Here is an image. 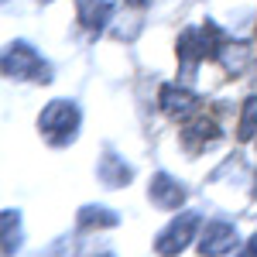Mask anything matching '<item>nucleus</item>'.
<instances>
[{
    "mask_svg": "<svg viewBox=\"0 0 257 257\" xmlns=\"http://www.w3.org/2000/svg\"><path fill=\"white\" fill-rule=\"evenodd\" d=\"M38 127L52 148H65V144L76 141V131H79V106L69 103V99H52L41 110Z\"/></svg>",
    "mask_w": 257,
    "mask_h": 257,
    "instance_id": "nucleus-1",
    "label": "nucleus"
},
{
    "mask_svg": "<svg viewBox=\"0 0 257 257\" xmlns=\"http://www.w3.org/2000/svg\"><path fill=\"white\" fill-rule=\"evenodd\" d=\"M4 72L11 79H35V82L52 79V69L41 62V55L28 41H11V48L4 52Z\"/></svg>",
    "mask_w": 257,
    "mask_h": 257,
    "instance_id": "nucleus-2",
    "label": "nucleus"
},
{
    "mask_svg": "<svg viewBox=\"0 0 257 257\" xmlns=\"http://www.w3.org/2000/svg\"><path fill=\"white\" fill-rule=\"evenodd\" d=\"M199 226H202V216H199V213H182L175 223H168V226L158 233L155 250H158L161 257H178L189 243H192V237L199 233Z\"/></svg>",
    "mask_w": 257,
    "mask_h": 257,
    "instance_id": "nucleus-3",
    "label": "nucleus"
},
{
    "mask_svg": "<svg viewBox=\"0 0 257 257\" xmlns=\"http://www.w3.org/2000/svg\"><path fill=\"white\" fill-rule=\"evenodd\" d=\"M237 226L233 223H226V219H213V223H206V230L199 233V254L202 257H226L237 250Z\"/></svg>",
    "mask_w": 257,
    "mask_h": 257,
    "instance_id": "nucleus-4",
    "label": "nucleus"
},
{
    "mask_svg": "<svg viewBox=\"0 0 257 257\" xmlns=\"http://www.w3.org/2000/svg\"><path fill=\"white\" fill-rule=\"evenodd\" d=\"M158 106L168 120H178V123H185V120H192L199 113V99L189 89L175 86V82H165L158 89Z\"/></svg>",
    "mask_w": 257,
    "mask_h": 257,
    "instance_id": "nucleus-5",
    "label": "nucleus"
},
{
    "mask_svg": "<svg viewBox=\"0 0 257 257\" xmlns=\"http://www.w3.org/2000/svg\"><path fill=\"white\" fill-rule=\"evenodd\" d=\"M223 138V131H219V123L213 117H192L185 127H182V148L189 151V155H199L202 148H209V144H216Z\"/></svg>",
    "mask_w": 257,
    "mask_h": 257,
    "instance_id": "nucleus-6",
    "label": "nucleus"
},
{
    "mask_svg": "<svg viewBox=\"0 0 257 257\" xmlns=\"http://www.w3.org/2000/svg\"><path fill=\"white\" fill-rule=\"evenodd\" d=\"M148 199H151L158 209H178V206L185 202V189H182L172 175L158 172V175L148 182Z\"/></svg>",
    "mask_w": 257,
    "mask_h": 257,
    "instance_id": "nucleus-7",
    "label": "nucleus"
},
{
    "mask_svg": "<svg viewBox=\"0 0 257 257\" xmlns=\"http://www.w3.org/2000/svg\"><path fill=\"white\" fill-rule=\"evenodd\" d=\"M76 14L89 35H99L106 28V21L113 18V4L110 0H76Z\"/></svg>",
    "mask_w": 257,
    "mask_h": 257,
    "instance_id": "nucleus-8",
    "label": "nucleus"
},
{
    "mask_svg": "<svg viewBox=\"0 0 257 257\" xmlns=\"http://www.w3.org/2000/svg\"><path fill=\"white\" fill-rule=\"evenodd\" d=\"M216 62L226 69V72H233V76H240L247 65H250V45L247 41H226L223 48H219Z\"/></svg>",
    "mask_w": 257,
    "mask_h": 257,
    "instance_id": "nucleus-9",
    "label": "nucleus"
},
{
    "mask_svg": "<svg viewBox=\"0 0 257 257\" xmlns=\"http://www.w3.org/2000/svg\"><path fill=\"white\" fill-rule=\"evenodd\" d=\"M131 165H123V158H117V155H103V161H99V182L106 185V189H120V185H127L131 182Z\"/></svg>",
    "mask_w": 257,
    "mask_h": 257,
    "instance_id": "nucleus-10",
    "label": "nucleus"
},
{
    "mask_svg": "<svg viewBox=\"0 0 257 257\" xmlns=\"http://www.w3.org/2000/svg\"><path fill=\"white\" fill-rule=\"evenodd\" d=\"M120 216L117 213H110L106 206H86L79 213V226L82 230H110V226H117Z\"/></svg>",
    "mask_w": 257,
    "mask_h": 257,
    "instance_id": "nucleus-11",
    "label": "nucleus"
},
{
    "mask_svg": "<svg viewBox=\"0 0 257 257\" xmlns=\"http://www.w3.org/2000/svg\"><path fill=\"white\" fill-rule=\"evenodd\" d=\"M237 138H240V141L257 138V96H247V99H243V106H240Z\"/></svg>",
    "mask_w": 257,
    "mask_h": 257,
    "instance_id": "nucleus-12",
    "label": "nucleus"
},
{
    "mask_svg": "<svg viewBox=\"0 0 257 257\" xmlns=\"http://www.w3.org/2000/svg\"><path fill=\"white\" fill-rule=\"evenodd\" d=\"M237 257H257V233L250 237V243H247V247H243V250H240Z\"/></svg>",
    "mask_w": 257,
    "mask_h": 257,
    "instance_id": "nucleus-13",
    "label": "nucleus"
},
{
    "mask_svg": "<svg viewBox=\"0 0 257 257\" xmlns=\"http://www.w3.org/2000/svg\"><path fill=\"white\" fill-rule=\"evenodd\" d=\"M127 4H131V7H148L151 0H127Z\"/></svg>",
    "mask_w": 257,
    "mask_h": 257,
    "instance_id": "nucleus-14",
    "label": "nucleus"
},
{
    "mask_svg": "<svg viewBox=\"0 0 257 257\" xmlns=\"http://www.w3.org/2000/svg\"><path fill=\"white\" fill-rule=\"evenodd\" d=\"M254 199H257V175H254Z\"/></svg>",
    "mask_w": 257,
    "mask_h": 257,
    "instance_id": "nucleus-15",
    "label": "nucleus"
},
{
    "mask_svg": "<svg viewBox=\"0 0 257 257\" xmlns=\"http://www.w3.org/2000/svg\"><path fill=\"white\" fill-rule=\"evenodd\" d=\"M99 257H113V254H99Z\"/></svg>",
    "mask_w": 257,
    "mask_h": 257,
    "instance_id": "nucleus-16",
    "label": "nucleus"
},
{
    "mask_svg": "<svg viewBox=\"0 0 257 257\" xmlns=\"http://www.w3.org/2000/svg\"><path fill=\"white\" fill-rule=\"evenodd\" d=\"M41 4H52V0H41Z\"/></svg>",
    "mask_w": 257,
    "mask_h": 257,
    "instance_id": "nucleus-17",
    "label": "nucleus"
}]
</instances>
